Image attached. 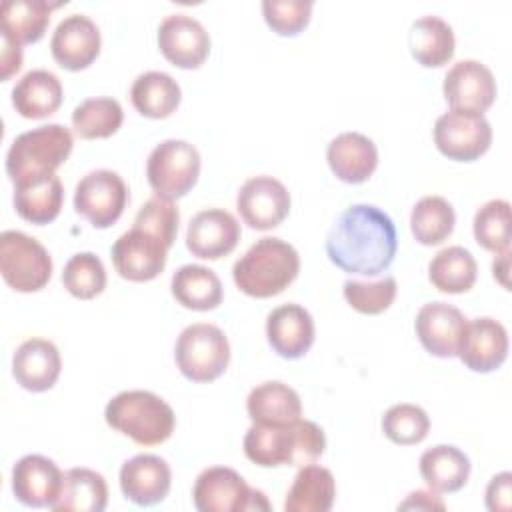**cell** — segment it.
Instances as JSON below:
<instances>
[{
  "mask_svg": "<svg viewBox=\"0 0 512 512\" xmlns=\"http://www.w3.org/2000/svg\"><path fill=\"white\" fill-rule=\"evenodd\" d=\"M62 480L64 474L56 462L42 454H26L12 468V492L30 508H52Z\"/></svg>",
  "mask_w": 512,
  "mask_h": 512,
  "instance_id": "cell-18",
  "label": "cell"
},
{
  "mask_svg": "<svg viewBox=\"0 0 512 512\" xmlns=\"http://www.w3.org/2000/svg\"><path fill=\"white\" fill-rule=\"evenodd\" d=\"M64 188L56 174L30 178L14 184V208L20 218L32 224L52 222L62 208Z\"/></svg>",
  "mask_w": 512,
  "mask_h": 512,
  "instance_id": "cell-26",
  "label": "cell"
},
{
  "mask_svg": "<svg viewBox=\"0 0 512 512\" xmlns=\"http://www.w3.org/2000/svg\"><path fill=\"white\" fill-rule=\"evenodd\" d=\"M124 120L118 100L108 96L86 98L72 112V128L80 138L96 140L112 136Z\"/></svg>",
  "mask_w": 512,
  "mask_h": 512,
  "instance_id": "cell-37",
  "label": "cell"
},
{
  "mask_svg": "<svg viewBox=\"0 0 512 512\" xmlns=\"http://www.w3.org/2000/svg\"><path fill=\"white\" fill-rule=\"evenodd\" d=\"M62 284L80 300H90L102 294L106 288V270L102 260L92 252H78L70 256L62 270Z\"/></svg>",
  "mask_w": 512,
  "mask_h": 512,
  "instance_id": "cell-39",
  "label": "cell"
},
{
  "mask_svg": "<svg viewBox=\"0 0 512 512\" xmlns=\"http://www.w3.org/2000/svg\"><path fill=\"white\" fill-rule=\"evenodd\" d=\"M0 272L12 290L36 292L52 276V258L36 238L20 230H4L0 234Z\"/></svg>",
  "mask_w": 512,
  "mask_h": 512,
  "instance_id": "cell-8",
  "label": "cell"
},
{
  "mask_svg": "<svg viewBox=\"0 0 512 512\" xmlns=\"http://www.w3.org/2000/svg\"><path fill=\"white\" fill-rule=\"evenodd\" d=\"M468 318L448 302H428L416 314V336L420 344L438 358L458 354V344Z\"/></svg>",
  "mask_w": 512,
  "mask_h": 512,
  "instance_id": "cell-20",
  "label": "cell"
},
{
  "mask_svg": "<svg viewBox=\"0 0 512 512\" xmlns=\"http://www.w3.org/2000/svg\"><path fill=\"white\" fill-rule=\"evenodd\" d=\"M398 508L400 510H444L446 506L438 494L428 490H416V492H410L408 498L398 504Z\"/></svg>",
  "mask_w": 512,
  "mask_h": 512,
  "instance_id": "cell-45",
  "label": "cell"
},
{
  "mask_svg": "<svg viewBox=\"0 0 512 512\" xmlns=\"http://www.w3.org/2000/svg\"><path fill=\"white\" fill-rule=\"evenodd\" d=\"M420 476L434 492H458L468 482L470 460L452 444H436L422 452Z\"/></svg>",
  "mask_w": 512,
  "mask_h": 512,
  "instance_id": "cell-31",
  "label": "cell"
},
{
  "mask_svg": "<svg viewBox=\"0 0 512 512\" xmlns=\"http://www.w3.org/2000/svg\"><path fill=\"white\" fill-rule=\"evenodd\" d=\"M456 214L452 204L442 196L420 198L410 214V228L414 238L424 246L444 242L454 230Z\"/></svg>",
  "mask_w": 512,
  "mask_h": 512,
  "instance_id": "cell-36",
  "label": "cell"
},
{
  "mask_svg": "<svg viewBox=\"0 0 512 512\" xmlns=\"http://www.w3.org/2000/svg\"><path fill=\"white\" fill-rule=\"evenodd\" d=\"M336 498V482L328 468L306 464L294 476L288 488L284 510L286 512H328Z\"/></svg>",
  "mask_w": 512,
  "mask_h": 512,
  "instance_id": "cell-30",
  "label": "cell"
},
{
  "mask_svg": "<svg viewBox=\"0 0 512 512\" xmlns=\"http://www.w3.org/2000/svg\"><path fill=\"white\" fill-rule=\"evenodd\" d=\"M246 410L254 424H290L302 416V402L288 384L268 380L250 390Z\"/></svg>",
  "mask_w": 512,
  "mask_h": 512,
  "instance_id": "cell-27",
  "label": "cell"
},
{
  "mask_svg": "<svg viewBox=\"0 0 512 512\" xmlns=\"http://www.w3.org/2000/svg\"><path fill=\"white\" fill-rule=\"evenodd\" d=\"M430 430L428 414L416 404H394L382 416V432L388 440L400 446L418 444Z\"/></svg>",
  "mask_w": 512,
  "mask_h": 512,
  "instance_id": "cell-40",
  "label": "cell"
},
{
  "mask_svg": "<svg viewBox=\"0 0 512 512\" xmlns=\"http://www.w3.org/2000/svg\"><path fill=\"white\" fill-rule=\"evenodd\" d=\"M478 276V264L464 246H448L434 254L428 264V278L434 288L446 294L468 292Z\"/></svg>",
  "mask_w": 512,
  "mask_h": 512,
  "instance_id": "cell-35",
  "label": "cell"
},
{
  "mask_svg": "<svg viewBox=\"0 0 512 512\" xmlns=\"http://www.w3.org/2000/svg\"><path fill=\"white\" fill-rule=\"evenodd\" d=\"M266 338L278 356L302 358L314 344V320L304 306L282 304L266 318Z\"/></svg>",
  "mask_w": 512,
  "mask_h": 512,
  "instance_id": "cell-22",
  "label": "cell"
},
{
  "mask_svg": "<svg viewBox=\"0 0 512 512\" xmlns=\"http://www.w3.org/2000/svg\"><path fill=\"white\" fill-rule=\"evenodd\" d=\"M192 500L200 512L270 510L264 492L250 488L236 470L226 466L202 470L194 482Z\"/></svg>",
  "mask_w": 512,
  "mask_h": 512,
  "instance_id": "cell-9",
  "label": "cell"
},
{
  "mask_svg": "<svg viewBox=\"0 0 512 512\" xmlns=\"http://www.w3.org/2000/svg\"><path fill=\"white\" fill-rule=\"evenodd\" d=\"M108 426L122 432L140 446L166 442L176 426L170 404L148 390H124L116 394L104 410Z\"/></svg>",
  "mask_w": 512,
  "mask_h": 512,
  "instance_id": "cell-4",
  "label": "cell"
},
{
  "mask_svg": "<svg viewBox=\"0 0 512 512\" xmlns=\"http://www.w3.org/2000/svg\"><path fill=\"white\" fill-rule=\"evenodd\" d=\"M236 208L244 224L254 230L276 228L290 212V192L272 176L248 178L236 196Z\"/></svg>",
  "mask_w": 512,
  "mask_h": 512,
  "instance_id": "cell-13",
  "label": "cell"
},
{
  "mask_svg": "<svg viewBox=\"0 0 512 512\" xmlns=\"http://www.w3.org/2000/svg\"><path fill=\"white\" fill-rule=\"evenodd\" d=\"M444 98L452 110L484 114L496 100L492 70L478 60H460L444 76Z\"/></svg>",
  "mask_w": 512,
  "mask_h": 512,
  "instance_id": "cell-12",
  "label": "cell"
},
{
  "mask_svg": "<svg viewBox=\"0 0 512 512\" xmlns=\"http://www.w3.org/2000/svg\"><path fill=\"white\" fill-rule=\"evenodd\" d=\"M240 240L238 220L222 208L200 210L188 224L186 248L204 260H218L230 254Z\"/></svg>",
  "mask_w": 512,
  "mask_h": 512,
  "instance_id": "cell-19",
  "label": "cell"
},
{
  "mask_svg": "<svg viewBox=\"0 0 512 512\" xmlns=\"http://www.w3.org/2000/svg\"><path fill=\"white\" fill-rule=\"evenodd\" d=\"M200 176V154L186 140H164L154 146L146 160V178L156 196L166 200L182 198Z\"/></svg>",
  "mask_w": 512,
  "mask_h": 512,
  "instance_id": "cell-7",
  "label": "cell"
},
{
  "mask_svg": "<svg viewBox=\"0 0 512 512\" xmlns=\"http://www.w3.org/2000/svg\"><path fill=\"white\" fill-rule=\"evenodd\" d=\"M472 372H492L508 356V332L504 324L490 316H478L466 322L456 354Z\"/></svg>",
  "mask_w": 512,
  "mask_h": 512,
  "instance_id": "cell-16",
  "label": "cell"
},
{
  "mask_svg": "<svg viewBox=\"0 0 512 512\" xmlns=\"http://www.w3.org/2000/svg\"><path fill=\"white\" fill-rule=\"evenodd\" d=\"M492 142V128L484 114L450 110L434 124V144L450 160L472 162L480 158Z\"/></svg>",
  "mask_w": 512,
  "mask_h": 512,
  "instance_id": "cell-11",
  "label": "cell"
},
{
  "mask_svg": "<svg viewBox=\"0 0 512 512\" xmlns=\"http://www.w3.org/2000/svg\"><path fill=\"white\" fill-rule=\"evenodd\" d=\"M100 44L96 22L86 14H70L58 22L50 40V52L62 68L78 72L96 60Z\"/></svg>",
  "mask_w": 512,
  "mask_h": 512,
  "instance_id": "cell-17",
  "label": "cell"
},
{
  "mask_svg": "<svg viewBox=\"0 0 512 512\" xmlns=\"http://www.w3.org/2000/svg\"><path fill=\"white\" fill-rule=\"evenodd\" d=\"M182 92L178 82L160 70H150L132 82L130 100L146 118H168L180 104Z\"/></svg>",
  "mask_w": 512,
  "mask_h": 512,
  "instance_id": "cell-34",
  "label": "cell"
},
{
  "mask_svg": "<svg viewBox=\"0 0 512 512\" xmlns=\"http://www.w3.org/2000/svg\"><path fill=\"white\" fill-rule=\"evenodd\" d=\"M112 262L116 272L132 282L154 280L166 266L168 246L156 236L130 228L112 244Z\"/></svg>",
  "mask_w": 512,
  "mask_h": 512,
  "instance_id": "cell-14",
  "label": "cell"
},
{
  "mask_svg": "<svg viewBox=\"0 0 512 512\" xmlns=\"http://www.w3.org/2000/svg\"><path fill=\"white\" fill-rule=\"evenodd\" d=\"M178 222H180V212L174 206V200L152 196L140 206L134 218V228H140L156 236L170 248L178 234Z\"/></svg>",
  "mask_w": 512,
  "mask_h": 512,
  "instance_id": "cell-42",
  "label": "cell"
},
{
  "mask_svg": "<svg viewBox=\"0 0 512 512\" xmlns=\"http://www.w3.org/2000/svg\"><path fill=\"white\" fill-rule=\"evenodd\" d=\"M172 484V472L164 458L154 454H136L120 468L122 494L138 506L162 502Z\"/></svg>",
  "mask_w": 512,
  "mask_h": 512,
  "instance_id": "cell-21",
  "label": "cell"
},
{
  "mask_svg": "<svg viewBox=\"0 0 512 512\" xmlns=\"http://www.w3.org/2000/svg\"><path fill=\"white\" fill-rule=\"evenodd\" d=\"M408 46L412 56L426 68L444 66L454 56V32L452 26L440 16L428 14L412 22L408 34Z\"/></svg>",
  "mask_w": 512,
  "mask_h": 512,
  "instance_id": "cell-33",
  "label": "cell"
},
{
  "mask_svg": "<svg viewBox=\"0 0 512 512\" xmlns=\"http://www.w3.org/2000/svg\"><path fill=\"white\" fill-rule=\"evenodd\" d=\"M72 146V134L62 124H44L22 132L8 148L6 174L14 184L54 174L68 160Z\"/></svg>",
  "mask_w": 512,
  "mask_h": 512,
  "instance_id": "cell-5",
  "label": "cell"
},
{
  "mask_svg": "<svg viewBox=\"0 0 512 512\" xmlns=\"http://www.w3.org/2000/svg\"><path fill=\"white\" fill-rule=\"evenodd\" d=\"M326 160L338 180L360 184L374 174L378 166V148L360 132H342L330 140Z\"/></svg>",
  "mask_w": 512,
  "mask_h": 512,
  "instance_id": "cell-24",
  "label": "cell"
},
{
  "mask_svg": "<svg viewBox=\"0 0 512 512\" xmlns=\"http://www.w3.org/2000/svg\"><path fill=\"white\" fill-rule=\"evenodd\" d=\"M474 238L476 242L494 254L510 250V202L502 198L488 200L474 214Z\"/></svg>",
  "mask_w": 512,
  "mask_h": 512,
  "instance_id": "cell-38",
  "label": "cell"
},
{
  "mask_svg": "<svg viewBox=\"0 0 512 512\" xmlns=\"http://www.w3.org/2000/svg\"><path fill=\"white\" fill-rule=\"evenodd\" d=\"M62 84L50 70L36 68L26 72L12 88V106L30 120H40L54 114L62 104Z\"/></svg>",
  "mask_w": 512,
  "mask_h": 512,
  "instance_id": "cell-25",
  "label": "cell"
},
{
  "mask_svg": "<svg viewBox=\"0 0 512 512\" xmlns=\"http://www.w3.org/2000/svg\"><path fill=\"white\" fill-rule=\"evenodd\" d=\"M398 248L392 218L372 204H352L338 214L326 236V254L348 274L376 276L384 272Z\"/></svg>",
  "mask_w": 512,
  "mask_h": 512,
  "instance_id": "cell-1",
  "label": "cell"
},
{
  "mask_svg": "<svg viewBox=\"0 0 512 512\" xmlns=\"http://www.w3.org/2000/svg\"><path fill=\"white\" fill-rule=\"evenodd\" d=\"M326 448L324 430L312 420L252 424L244 434V454L262 468L314 464Z\"/></svg>",
  "mask_w": 512,
  "mask_h": 512,
  "instance_id": "cell-2",
  "label": "cell"
},
{
  "mask_svg": "<svg viewBox=\"0 0 512 512\" xmlns=\"http://www.w3.org/2000/svg\"><path fill=\"white\" fill-rule=\"evenodd\" d=\"M128 188L114 170H92L80 178L74 190V208L94 228L112 226L124 212Z\"/></svg>",
  "mask_w": 512,
  "mask_h": 512,
  "instance_id": "cell-10",
  "label": "cell"
},
{
  "mask_svg": "<svg viewBox=\"0 0 512 512\" xmlns=\"http://www.w3.org/2000/svg\"><path fill=\"white\" fill-rule=\"evenodd\" d=\"M62 360L54 342L46 338L24 340L12 358V374L16 382L30 392L50 390L60 376Z\"/></svg>",
  "mask_w": 512,
  "mask_h": 512,
  "instance_id": "cell-23",
  "label": "cell"
},
{
  "mask_svg": "<svg viewBox=\"0 0 512 512\" xmlns=\"http://www.w3.org/2000/svg\"><path fill=\"white\" fill-rule=\"evenodd\" d=\"M170 290L178 304L198 312L214 310L224 296L218 274L202 264L180 266L170 280Z\"/></svg>",
  "mask_w": 512,
  "mask_h": 512,
  "instance_id": "cell-29",
  "label": "cell"
},
{
  "mask_svg": "<svg viewBox=\"0 0 512 512\" xmlns=\"http://www.w3.org/2000/svg\"><path fill=\"white\" fill-rule=\"evenodd\" d=\"M262 14L266 24L280 36H296L310 22V0H264Z\"/></svg>",
  "mask_w": 512,
  "mask_h": 512,
  "instance_id": "cell-43",
  "label": "cell"
},
{
  "mask_svg": "<svg viewBox=\"0 0 512 512\" xmlns=\"http://www.w3.org/2000/svg\"><path fill=\"white\" fill-rule=\"evenodd\" d=\"M174 358L188 380L212 382L230 362V344L218 326L196 322L180 332Z\"/></svg>",
  "mask_w": 512,
  "mask_h": 512,
  "instance_id": "cell-6",
  "label": "cell"
},
{
  "mask_svg": "<svg viewBox=\"0 0 512 512\" xmlns=\"http://www.w3.org/2000/svg\"><path fill=\"white\" fill-rule=\"evenodd\" d=\"M60 4L46 0H6L0 6L2 38L18 46L38 42L48 28L50 12Z\"/></svg>",
  "mask_w": 512,
  "mask_h": 512,
  "instance_id": "cell-28",
  "label": "cell"
},
{
  "mask_svg": "<svg viewBox=\"0 0 512 512\" xmlns=\"http://www.w3.org/2000/svg\"><path fill=\"white\" fill-rule=\"evenodd\" d=\"M108 504V486L102 474L90 468L64 472L62 488L52 504L56 512H102Z\"/></svg>",
  "mask_w": 512,
  "mask_h": 512,
  "instance_id": "cell-32",
  "label": "cell"
},
{
  "mask_svg": "<svg viewBox=\"0 0 512 512\" xmlns=\"http://www.w3.org/2000/svg\"><path fill=\"white\" fill-rule=\"evenodd\" d=\"M510 496H512V474L500 472L486 486V508L492 512H506L510 510Z\"/></svg>",
  "mask_w": 512,
  "mask_h": 512,
  "instance_id": "cell-44",
  "label": "cell"
},
{
  "mask_svg": "<svg viewBox=\"0 0 512 512\" xmlns=\"http://www.w3.org/2000/svg\"><path fill=\"white\" fill-rule=\"evenodd\" d=\"M508 264H510V250H504V252H498L494 262H492V272H494V278L504 286L508 288Z\"/></svg>",
  "mask_w": 512,
  "mask_h": 512,
  "instance_id": "cell-47",
  "label": "cell"
},
{
  "mask_svg": "<svg viewBox=\"0 0 512 512\" xmlns=\"http://www.w3.org/2000/svg\"><path fill=\"white\" fill-rule=\"evenodd\" d=\"M396 278L384 276L372 282L346 280L342 286L346 302L360 314H380L390 308L396 298Z\"/></svg>",
  "mask_w": 512,
  "mask_h": 512,
  "instance_id": "cell-41",
  "label": "cell"
},
{
  "mask_svg": "<svg viewBox=\"0 0 512 512\" xmlns=\"http://www.w3.org/2000/svg\"><path fill=\"white\" fill-rule=\"evenodd\" d=\"M158 48L168 62L178 68H198L210 52V36L200 20L176 12L158 26Z\"/></svg>",
  "mask_w": 512,
  "mask_h": 512,
  "instance_id": "cell-15",
  "label": "cell"
},
{
  "mask_svg": "<svg viewBox=\"0 0 512 512\" xmlns=\"http://www.w3.org/2000/svg\"><path fill=\"white\" fill-rule=\"evenodd\" d=\"M2 72L0 78L8 80L22 66V48L8 38H2Z\"/></svg>",
  "mask_w": 512,
  "mask_h": 512,
  "instance_id": "cell-46",
  "label": "cell"
},
{
  "mask_svg": "<svg viewBox=\"0 0 512 512\" xmlns=\"http://www.w3.org/2000/svg\"><path fill=\"white\" fill-rule=\"evenodd\" d=\"M300 270L292 244L276 236L256 240L232 266L236 286L252 298H270L288 288Z\"/></svg>",
  "mask_w": 512,
  "mask_h": 512,
  "instance_id": "cell-3",
  "label": "cell"
}]
</instances>
